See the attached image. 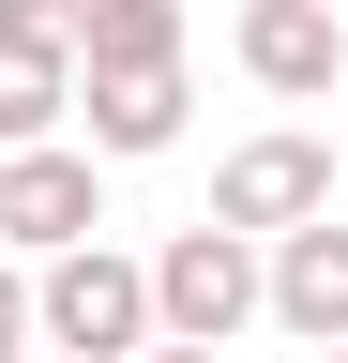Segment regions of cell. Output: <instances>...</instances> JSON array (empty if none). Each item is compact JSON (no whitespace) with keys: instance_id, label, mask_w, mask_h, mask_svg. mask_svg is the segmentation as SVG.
Listing matches in <instances>:
<instances>
[{"instance_id":"cell-1","label":"cell","mask_w":348,"mask_h":363,"mask_svg":"<svg viewBox=\"0 0 348 363\" xmlns=\"http://www.w3.org/2000/svg\"><path fill=\"white\" fill-rule=\"evenodd\" d=\"M30 348H76V363H121V348H152V257L61 242L46 272H30Z\"/></svg>"},{"instance_id":"cell-2","label":"cell","mask_w":348,"mask_h":363,"mask_svg":"<svg viewBox=\"0 0 348 363\" xmlns=\"http://www.w3.org/2000/svg\"><path fill=\"white\" fill-rule=\"evenodd\" d=\"M91 227H106V152H61V136L0 152V257H61Z\"/></svg>"},{"instance_id":"cell-3","label":"cell","mask_w":348,"mask_h":363,"mask_svg":"<svg viewBox=\"0 0 348 363\" xmlns=\"http://www.w3.org/2000/svg\"><path fill=\"white\" fill-rule=\"evenodd\" d=\"M257 318V227H182V242L152 257V333H197V348H228Z\"/></svg>"},{"instance_id":"cell-4","label":"cell","mask_w":348,"mask_h":363,"mask_svg":"<svg viewBox=\"0 0 348 363\" xmlns=\"http://www.w3.org/2000/svg\"><path fill=\"white\" fill-rule=\"evenodd\" d=\"M257 318H273V333H303V348L348 333V212H303V227H273V242H257Z\"/></svg>"},{"instance_id":"cell-5","label":"cell","mask_w":348,"mask_h":363,"mask_svg":"<svg viewBox=\"0 0 348 363\" xmlns=\"http://www.w3.org/2000/svg\"><path fill=\"white\" fill-rule=\"evenodd\" d=\"M303 212H333V136H242L228 167H212V227H303Z\"/></svg>"},{"instance_id":"cell-6","label":"cell","mask_w":348,"mask_h":363,"mask_svg":"<svg viewBox=\"0 0 348 363\" xmlns=\"http://www.w3.org/2000/svg\"><path fill=\"white\" fill-rule=\"evenodd\" d=\"M182 61H76V121H91V152L106 167H137V152H182Z\"/></svg>"},{"instance_id":"cell-7","label":"cell","mask_w":348,"mask_h":363,"mask_svg":"<svg viewBox=\"0 0 348 363\" xmlns=\"http://www.w3.org/2000/svg\"><path fill=\"white\" fill-rule=\"evenodd\" d=\"M242 76L273 91V106H318V91L348 76V30H333V0H242Z\"/></svg>"},{"instance_id":"cell-8","label":"cell","mask_w":348,"mask_h":363,"mask_svg":"<svg viewBox=\"0 0 348 363\" xmlns=\"http://www.w3.org/2000/svg\"><path fill=\"white\" fill-rule=\"evenodd\" d=\"M76 61H182V0H91Z\"/></svg>"},{"instance_id":"cell-9","label":"cell","mask_w":348,"mask_h":363,"mask_svg":"<svg viewBox=\"0 0 348 363\" xmlns=\"http://www.w3.org/2000/svg\"><path fill=\"white\" fill-rule=\"evenodd\" d=\"M61 106H76V61L0 45V152H16V136H61Z\"/></svg>"},{"instance_id":"cell-10","label":"cell","mask_w":348,"mask_h":363,"mask_svg":"<svg viewBox=\"0 0 348 363\" xmlns=\"http://www.w3.org/2000/svg\"><path fill=\"white\" fill-rule=\"evenodd\" d=\"M76 16H91V0H0V45H46V61H76Z\"/></svg>"},{"instance_id":"cell-11","label":"cell","mask_w":348,"mask_h":363,"mask_svg":"<svg viewBox=\"0 0 348 363\" xmlns=\"http://www.w3.org/2000/svg\"><path fill=\"white\" fill-rule=\"evenodd\" d=\"M0 363H30V272L0 257Z\"/></svg>"},{"instance_id":"cell-12","label":"cell","mask_w":348,"mask_h":363,"mask_svg":"<svg viewBox=\"0 0 348 363\" xmlns=\"http://www.w3.org/2000/svg\"><path fill=\"white\" fill-rule=\"evenodd\" d=\"M121 363H228V348H197V333H152V348H121Z\"/></svg>"},{"instance_id":"cell-13","label":"cell","mask_w":348,"mask_h":363,"mask_svg":"<svg viewBox=\"0 0 348 363\" xmlns=\"http://www.w3.org/2000/svg\"><path fill=\"white\" fill-rule=\"evenodd\" d=\"M318 363H348V333H333V348H318Z\"/></svg>"}]
</instances>
